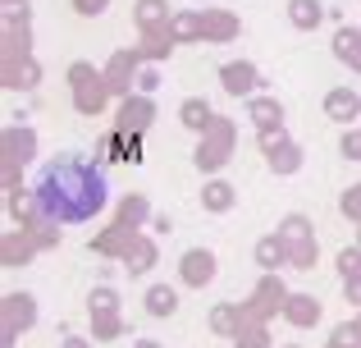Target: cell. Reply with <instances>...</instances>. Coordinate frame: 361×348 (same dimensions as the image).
<instances>
[{
	"label": "cell",
	"mask_w": 361,
	"mask_h": 348,
	"mask_svg": "<svg viewBox=\"0 0 361 348\" xmlns=\"http://www.w3.org/2000/svg\"><path fill=\"white\" fill-rule=\"evenodd\" d=\"M110 202L106 170L87 156H55L32 179V211L42 224H82Z\"/></svg>",
	"instance_id": "1"
}]
</instances>
